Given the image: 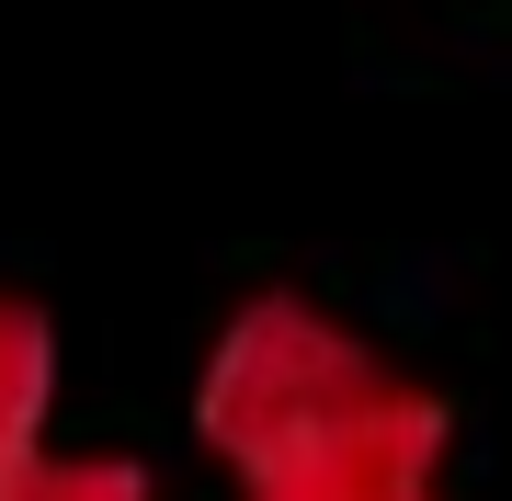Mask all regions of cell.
<instances>
[{
	"mask_svg": "<svg viewBox=\"0 0 512 501\" xmlns=\"http://www.w3.org/2000/svg\"><path fill=\"white\" fill-rule=\"evenodd\" d=\"M387 376V353L365 331H342L319 297H251L205 353V388H194V433L228 467H262L274 445L319 433L342 399H365Z\"/></svg>",
	"mask_w": 512,
	"mask_h": 501,
	"instance_id": "1",
	"label": "cell"
},
{
	"mask_svg": "<svg viewBox=\"0 0 512 501\" xmlns=\"http://www.w3.org/2000/svg\"><path fill=\"white\" fill-rule=\"evenodd\" d=\"M46 422H57V319L0 285V501L35 479Z\"/></svg>",
	"mask_w": 512,
	"mask_h": 501,
	"instance_id": "3",
	"label": "cell"
},
{
	"mask_svg": "<svg viewBox=\"0 0 512 501\" xmlns=\"http://www.w3.org/2000/svg\"><path fill=\"white\" fill-rule=\"evenodd\" d=\"M12 501H160V490H148V467H126V456H35V479Z\"/></svg>",
	"mask_w": 512,
	"mask_h": 501,
	"instance_id": "4",
	"label": "cell"
},
{
	"mask_svg": "<svg viewBox=\"0 0 512 501\" xmlns=\"http://www.w3.org/2000/svg\"><path fill=\"white\" fill-rule=\"evenodd\" d=\"M444 445H456L444 399L387 365L376 388L342 399L319 433H296V445H274L262 467H239V501H444L433 490Z\"/></svg>",
	"mask_w": 512,
	"mask_h": 501,
	"instance_id": "2",
	"label": "cell"
}]
</instances>
